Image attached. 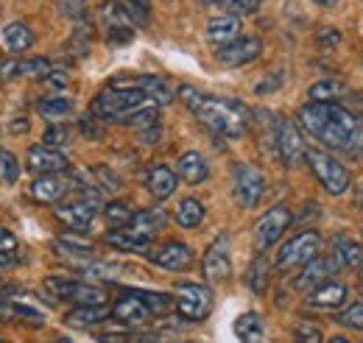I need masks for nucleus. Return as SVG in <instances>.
<instances>
[{
    "mask_svg": "<svg viewBox=\"0 0 363 343\" xmlns=\"http://www.w3.org/2000/svg\"><path fill=\"white\" fill-rule=\"evenodd\" d=\"M296 126L330 151L355 154L363 148V123L341 103H305L296 112Z\"/></svg>",
    "mask_w": 363,
    "mask_h": 343,
    "instance_id": "nucleus-1",
    "label": "nucleus"
},
{
    "mask_svg": "<svg viewBox=\"0 0 363 343\" xmlns=\"http://www.w3.org/2000/svg\"><path fill=\"white\" fill-rule=\"evenodd\" d=\"M184 106L207 126L210 131L229 137V140H238L243 137L249 129V120H252V112L235 101V98H218V95H204L193 86H182L179 89Z\"/></svg>",
    "mask_w": 363,
    "mask_h": 343,
    "instance_id": "nucleus-2",
    "label": "nucleus"
},
{
    "mask_svg": "<svg viewBox=\"0 0 363 343\" xmlns=\"http://www.w3.org/2000/svg\"><path fill=\"white\" fill-rule=\"evenodd\" d=\"M151 101L140 92V89H121V86H109L104 92L95 95L92 101V115H98L101 120H112V123H123L129 115H135L137 109L148 106ZM157 106V103H154Z\"/></svg>",
    "mask_w": 363,
    "mask_h": 343,
    "instance_id": "nucleus-3",
    "label": "nucleus"
},
{
    "mask_svg": "<svg viewBox=\"0 0 363 343\" xmlns=\"http://www.w3.org/2000/svg\"><path fill=\"white\" fill-rule=\"evenodd\" d=\"M305 162L311 165L313 176L318 179V184L330 193V196H344L352 184V176L350 171L327 151H318V148H308L305 151Z\"/></svg>",
    "mask_w": 363,
    "mask_h": 343,
    "instance_id": "nucleus-4",
    "label": "nucleus"
},
{
    "mask_svg": "<svg viewBox=\"0 0 363 343\" xmlns=\"http://www.w3.org/2000/svg\"><path fill=\"white\" fill-rule=\"evenodd\" d=\"M321 235L316 229H305L299 235H294L288 243H282L279 254L274 259V268L277 271H291V268H299L305 262H311L313 257L321 254Z\"/></svg>",
    "mask_w": 363,
    "mask_h": 343,
    "instance_id": "nucleus-5",
    "label": "nucleus"
},
{
    "mask_svg": "<svg viewBox=\"0 0 363 343\" xmlns=\"http://www.w3.org/2000/svg\"><path fill=\"white\" fill-rule=\"evenodd\" d=\"M174 310L179 313V318L190 321V324L204 321L213 310V291L207 285L182 282L177 285V293H174Z\"/></svg>",
    "mask_w": 363,
    "mask_h": 343,
    "instance_id": "nucleus-6",
    "label": "nucleus"
},
{
    "mask_svg": "<svg viewBox=\"0 0 363 343\" xmlns=\"http://www.w3.org/2000/svg\"><path fill=\"white\" fill-rule=\"evenodd\" d=\"M45 288L56 299L73 301L76 307H95V304H106V291L98 285L87 282H76V279H59V276H48Z\"/></svg>",
    "mask_w": 363,
    "mask_h": 343,
    "instance_id": "nucleus-7",
    "label": "nucleus"
},
{
    "mask_svg": "<svg viewBox=\"0 0 363 343\" xmlns=\"http://www.w3.org/2000/svg\"><path fill=\"white\" fill-rule=\"evenodd\" d=\"M274 148L282 159L285 168H296L302 159H305V140H302V131L296 126V120H288V118H279L277 120V131H274Z\"/></svg>",
    "mask_w": 363,
    "mask_h": 343,
    "instance_id": "nucleus-8",
    "label": "nucleus"
},
{
    "mask_svg": "<svg viewBox=\"0 0 363 343\" xmlns=\"http://www.w3.org/2000/svg\"><path fill=\"white\" fill-rule=\"evenodd\" d=\"M232 179H235V198L240 201V207L255 210L266 196V176L249 162H238Z\"/></svg>",
    "mask_w": 363,
    "mask_h": 343,
    "instance_id": "nucleus-9",
    "label": "nucleus"
},
{
    "mask_svg": "<svg viewBox=\"0 0 363 343\" xmlns=\"http://www.w3.org/2000/svg\"><path fill=\"white\" fill-rule=\"evenodd\" d=\"M291 220H294V215H291V210H288L285 204L272 207L269 213L257 220V226H255V249H257V252L272 249L274 243L288 232Z\"/></svg>",
    "mask_w": 363,
    "mask_h": 343,
    "instance_id": "nucleus-10",
    "label": "nucleus"
},
{
    "mask_svg": "<svg viewBox=\"0 0 363 343\" xmlns=\"http://www.w3.org/2000/svg\"><path fill=\"white\" fill-rule=\"evenodd\" d=\"M232 243H229V235L221 232L204 252L201 257V271H204V279L207 282H227L229 274H232Z\"/></svg>",
    "mask_w": 363,
    "mask_h": 343,
    "instance_id": "nucleus-11",
    "label": "nucleus"
},
{
    "mask_svg": "<svg viewBox=\"0 0 363 343\" xmlns=\"http://www.w3.org/2000/svg\"><path fill=\"white\" fill-rule=\"evenodd\" d=\"M145 257L151 259L157 268H162V271H174V274L190 271L193 262H196L193 249H190L187 243H182V240H168V243H162V246H157V249L151 246Z\"/></svg>",
    "mask_w": 363,
    "mask_h": 343,
    "instance_id": "nucleus-12",
    "label": "nucleus"
},
{
    "mask_svg": "<svg viewBox=\"0 0 363 343\" xmlns=\"http://www.w3.org/2000/svg\"><path fill=\"white\" fill-rule=\"evenodd\" d=\"M109 315H112L115 321L126 324V327H140V324H148L151 318H157V315L151 313V307L137 296V291H126L121 299L112 304Z\"/></svg>",
    "mask_w": 363,
    "mask_h": 343,
    "instance_id": "nucleus-13",
    "label": "nucleus"
},
{
    "mask_svg": "<svg viewBox=\"0 0 363 343\" xmlns=\"http://www.w3.org/2000/svg\"><path fill=\"white\" fill-rule=\"evenodd\" d=\"M26 165L28 171L37 176H50V173H67L70 162L59 148H48V145H34L26 154Z\"/></svg>",
    "mask_w": 363,
    "mask_h": 343,
    "instance_id": "nucleus-14",
    "label": "nucleus"
},
{
    "mask_svg": "<svg viewBox=\"0 0 363 343\" xmlns=\"http://www.w3.org/2000/svg\"><path fill=\"white\" fill-rule=\"evenodd\" d=\"M335 268H338V262L333 257H313L311 262H305L302 265V271H299V276L294 279V288L299 291V293H311V291H316L318 285H324L333 274H335Z\"/></svg>",
    "mask_w": 363,
    "mask_h": 343,
    "instance_id": "nucleus-15",
    "label": "nucleus"
},
{
    "mask_svg": "<svg viewBox=\"0 0 363 343\" xmlns=\"http://www.w3.org/2000/svg\"><path fill=\"white\" fill-rule=\"evenodd\" d=\"M263 53V43L257 37H238L235 43L218 47V62L227 64V67H240V64H249L255 62L257 56Z\"/></svg>",
    "mask_w": 363,
    "mask_h": 343,
    "instance_id": "nucleus-16",
    "label": "nucleus"
},
{
    "mask_svg": "<svg viewBox=\"0 0 363 343\" xmlns=\"http://www.w3.org/2000/svg\"><path fill=\"white\" fill-rule=\"evenodd\" d=\"M31 198L40 204H62V198L70 193V181L62 173H50V176H37L31 181Z\"/></svg>",
    "mask_w": 363,
    "mask_h": 343,
    "instance_id": "nucleus-17",
    "label": "nucleus"
},
{
    "mask_svg": "<svg viewBox=\"0 0 363 343\" xmlns=\"http://www.w3.org/2000/svg\"><path fill=\"white\" fill-rule=\"evenodd\" d=\"M106 246H112L115 252H132V254H148V249L154 246V237L137 232L132 226H123V229H112L106 232L104 237Z\"/></svg>",
    "mask_w": 363,
    "mask_h": 343,
    "instance_id": "nucleus-18",
    "label": "nucleus"
},
{
    "mask_svg": "<svg viewBox=\"0 0 363 343\" xmlns=\"http://www.w3.org/2000/svg\"><path fill=\"white\" fill-rule=\"evenodd\" d=\"M177 184H179V176H177V171H174L171 165L157 162V165H151V168L145 171V190H148L157 201L171 198V196L177 193Z\"/></svg>",
    "mask_w": 363,
    "mask_h": 343,
    "instance_id": "nucleus-19",
    "label": "nucleus"
},
{
    "mask_svg": "<svg viewBox=\"0 0 363 343\" xmlns=\"http://www.w3.org/2000/svg\"><path fill=\"white\" fill-rule=\"evenodd\" d=\"M53 215L67 226V229H76V232H87L92 226V220H95V215L98 210L90 207L87 201H82V198H76V201H70V204H56V210Z\"/></svg>",
    "mask_w": 363,
    "mask_h": 343,
    "instance_id": "nucleus-20",
    "label": "nucleus"
},
{
    "mask_svg": "<svg viewBox=\"0 0 363 343\" xmlns=\"http://www.w3.org/2000/svg\"><path fill=\"white\" fill-rule=\"evenodd\" d=\"M347 296H350L347 285L327 279L324 285H318L316 291H311V293H308V304H311V307H316V310H338V307H344V304H347Z\"/></svg>",
    "mask_w": 363,
    "mask_h": 343,
    "instance_id": "nucleus-21",
    "label": "nucleus"
},
{
    "mask_svg": "<svg viewBox=\"0 0 363 343\" xmlns=\"http://www.w3.org/2000/svg\"><path fill=\"white\" fill-rule=\"evenodd\" d=\"M177 176L184 179L187 184H201L210 179V165H207V157L199 154V151H184L179 159H177Z\"/></svg>",
    "mask_w": 363,
    "mask_h": 343,
    "instance_id": "nucleus-22",
    "label": "nucleus"
},
{
    "mask_svg": "<svg viewBox=\"0 0 363 343\" xmlns=\"http://www.w3.org/2000/svg\"><path fill=\"white\" fill-rule=\"evenodd\" d=\"M238 37H240V17L221 14V17H213L207 23V40L216 47H224V45L235 43Z\"/></svg>",
    "mask_w": 363,
    "mask_h": 343,
    "instance_id": "nucleus-23",
    "label": "nucleus"
},
{
    "mask_svg": "<svg viewBox=\"0 0 363 343\" xmlns=\"http://www.w3.org/2000/svg\"><path fill=\"white\" fill-rule=\"evenodd\" d=\"M0 43L9 53H23V50H28L34 45V31L26 23H9L0 31Z\"/></svg>",
    "mask_w": 363,
    "mask_h": 343,
    "instance_id": "nucleus-24",
    "label": "nucleus"
},
{
    "mask_svg": "<svg viewBox=\"0 0 363 343\" xmlns=\"http://www.w3.org/2000/svg\"><path fill=\"white\" fill-rule=\"evenodd\" d=\"M333 252H335L333 259L338 265H347V268H358V262L363 259V246L350 235H335L333 237Z\"/></svg>",
    "mask_w": 363,
    "mask_h": 343,
    "instance_id": "nucleus-25",
    "label": "nucleus"
},
{
    "mask_svg": "<svg viewBox=\"0 0 363 343\" xmlns=\"http://www.w3.org/2000/svg\"><path fill=\"white\" fill-rule=\"evenodd\" d=\"M109 318V307L106 304H95V307H73L67 315H65V321L70 324V327H76V330H90L95 324H101V321H106Z\"/></svg>",
    "mask_w": 363,
    "mask_h": 343,
    "instance_id": "nucleus-26",
    "label": "nucleus"
},
{
    "mask_svg": "<svg viewBox=\"0 0 363 343\" xmlns=\"http://www.w3.org/2000/svg\"><path fill=\"white\" fill-rule=\"evenodd\" d=\"M235 335L243 343H263L266 341V321L257 313H243L235 321Z\"/></svg>",
    "mask_w": 363,
    "mask_h": 343,
    "instance_id": "nucleus-27",
    "label": "nucleus"
},
{
    "mask_svg": "<svg viewBox=\"0 0 363 343\" xmlns=\"http://www.w3.org/2000/svg\"><path fill=\"white\" fill-rule=\"evenodd\" d=\"M204 215H207L204 204H201L199 198H193V196H190V198H182L179 204H177L174 218H177V223H179L182 229H196V226H201Z\"/></svg>",
    "mask_w": 363,
    "mask_h": 343,
    "instance_id": "nucleus-28",
    "label": "nucleus"
},
{
    "mask_svg": "<svg viewBox=\"0 0 363 343\" xmlns=\"http://www.w3.org/2000/svg\"><path fill=\"white\" fill-rule=\"evenodd\" d=\"M40 115L50 120V123H59L65 118L73 115V101L65 98V95H50V98H43L40 101Z\"/></svg>",
    "mask_w": 363,
    "mask_h": 343,
    "instance_id": "nucleus-29",
    "label": "nucleus"
},
{
    "mask_svg": "<svg viewBox=\"0 0 363 343\" xmlns=\"http://www.w3.org/2000/svg\"><path fill=\"white\" fill-rule=\"evenodd\" d=\"M344 95H347V86L335 81V79H324V81H318L308 89V98L313 103H338Z\"/></svg>",
    "mask_w": 363,
    "mask_h": 343,
    "instance_id": "nucleus-30",
    "label": "nucleus"
},
{
    "mask_svg": "<svg viewBox=\"0 0 363 343\" xmlns=\"http://www.w3.org/2000/svg\"><path fill=\"white\" fill-rule=\"evenodd\" d=\"M165 223H168V215L162 213V210H140V213H135L129 226L137 229V232H143V235H148V237H154Z\"/></svg>",
    "mask_w": 363,
    "mask_h": 343,
    "instance_id": "nucleus-31",
    "label": "nucleus"
},
{
    "mask_svg": "<svg viewBox=\"0 0 363 343\" xmlns=\"http://www.w3.org/2000/svg\"><path fill=\"white\" fill-rule=\"evenodd\" d=\"M53 252L62 257H90L95 246L90 240H79L76 235H62L59 240H53Z\"/></svg>",
    "mask_w": 363,
    "mask_h": 343,
    "instance_id": "nucleus-32",
    "label": "nucleus"
},
{
    "mask_svg": "<svg viewBox=\"0 0 363 343\" xmlns=\"http://www.w3.org/2000/svg\"><path fill=\"white\" fill-rule=\"evenodd\" d=\"M104 218H106V223H109L112 229H123V226L132 223L135 210H132L126 201H109V204H104Z\"/></svg>",
    "mask_w": 363,
    "mask_h": 343,
    "instance_id": "nucleus-33",
    "label": "nucleus"
},
{
    "mask_svg": "<svg viewBox=\"0 0 363 343\" xmlns=\"http://www.w3.org/2000/svg\"><path fill=\"white\" fill-rule=\"evenodd\" d=\"M92 179H95V187H98L101 193H118V190L123 187L121 176L112 171L109 165H95V168H92Z\"/></svg>",
    "mask_w": 363,
    "mask_h": 343,
    "instance_id": "nucleus-34",
    "label": "nucleus"
},
{
    "mask_svg": "<svg viewBox=\"0 0 363 343\" xmlns=\"http://www.w3.org/2000/svg\"><path fill=\"white\" fill-rule=\"evenodd\" d=\"M50 70H53V64H50V59L45 56H34V59H26V62H20V76H26V79H48L50 76Z\"/></svg>",
    "mask_w": 363,
    "mask_h": 343,
    "instance_id": "nucleus-35",
    "label": "nucleus"
},
{
    "mask_svg": "<svg viewBox=\"0 0 363 343\" xmlns=\"http://www.w3.org/2000/svg\"><path fill=\"white\" fill-rule=\"evenodd\" d=\"M132 23L137 26H145L148 23V0H112Z\"/></svg>",
    "mask_w": 363,
    "mask_h": 343,
    "instance_id": "nucleus-36",
    "label": "nucleus"
},
{
    "mask_svg": "<svg viewBox=\"0 0 363 343\" xmlns=\"http://www.w3.org/2000/svg\"><path fill=\"white\" fill-rule=\"evenodd\" d=\"M335 324H341V327H347V330H355V332H363V301L344 307V310L335 315Z\"/></svg>",
    "mask_w": 363,
    "mask_h": 343,
    "instance_id": "nucleus-37",
    "label": "nucleus"
},
{
    "mask_svg": "<svg viewBox=\"0 0 363 343\" xmlns=\"http://www.w3.org/2000/svg\"><path fill=\"white\" fill-rule=\"evenodd\" d=\"M246 282H249V288H252L255 293H263V291H266V282H269V265H266V259L263 257L255 259V265H252Z\"/></svg>",
    "mask_w": 363,
    "mask_h": 343,
    "instance_id": "nucleus-38",
    "label": "nucleus"
},
{
    "mask_svg": "<svg viewBox=\"0 0 363 343\" xmlns=\"http://www.w3.org/2000/svg\"><path fill=\"white\" fill-rule=\"evenodd\" d=\"M20 179V162L14 159V154L0 151V184H14Z\"/></svg>",
    "mask_w": 363,
    "mask_h": 343,
    "instance_id": "nucleus-39",
    "label": "nucleus"
},
{
    "mask_svg": "<svg viewBox=\"0 0 363 343\" xmlns=\"http://www.w3.org/2000/svg\"><path fill=\"white\" fill-rule=\"evenodd\" d=\"M294 341L296 343H324V332L311 321H299L294 327Z\"/></svg>",
    "mask_w": 363,
    "mask_h": 343,
    "instance_id": "nucleus-40",
    "label": "nucleus"
},
{
    "mask_svg": "<svg viewBox=\"0 0 363 343\" xmlns=\"http://www.w3.org/2000/svg\"><path fill=\"white\" fill-rule=\"evenodd\" d=\"M56 9H59L62 17H67L73 23H84L87 20V11H84L82 0H56Z\"/></svg>",
    "mask_w": 363,
    "mask_h": 343,
    "instance_id": "nucleus-41",
    "label": "nucleus"
},
{
    "mask_svg": "<svg viewBox=\"0 0 363 343\" xmlns=\"http://www.w3.org/2000/svg\"><path fill=\"white\" fill-rule=\"evenodd\" d=\"M70 137H73L70 129H65L62 123H50L43 140L48 142V148H56V145H67V142H70Z\"/></svg>",
    "mask_w": 363,
    "mask_h": 343,
    "instance_id": "nucleus-42",
    "label": "nucleus"
},
{
    "mask_svg": "<svg viewBox=\"0 0 363 343\" xmlns=\"http://www.w3.org/2000/svg\"><path fill=\"white\" fill-rule=\"evenodd\" d=\"M207 6H213V9H224L227 14L232 17H240L243 14V6H240V0H204Z\"/></svg>",
    "mask_w": 363,
    "mask_h": 343,
    "instance_id": "nucleus-43",
    "label": "nucleus"
},
{
    "mask_svg": "<svg viewBox=\"0 0 363 343\" xmlns=\"http://www.w3.org/2000/svg\"><path fill=\"white\" fill-rule=\"evenodd\" d=\"M14 76H20V62L17 59H3L0 62V81H9Z\"/></svg>",
    "mask_w": 363,
    "mask_h": 343,
    "instance_id": "nucleus-44",
    "label": "nucleus"
},
{
    "mask_svg": "<svg viewBox=\"0 0 363 343\" xmlns=\"http://www.w3.org/2000/svg\"><path fill=\"white\" fill-rule=\"evenodd\" d=\"M14 249H17V237H14L9 229L0 226V252H3V254H11Z\"/></svg>",
    "mask_w": 363,
    "mask_h": 343,
    "instance_id": "nucleus-45",
    "label": "nucleus"
},
{
    "mask_svg": "<svg viewBox=\"0 0 363 343\" xmlns=\"http://www.w3.org/2000/svg\"><path fill=\"white\" fill-rule=\"evenodd\" d=\"M318 43L321 45H338L341 43V34L335 28H321L318 31Z\"/></svg>",
    "mask_w": 363,
    "mask_h": 343,
    "instance_id": "nucleus-46",
    "label": "nucleus"
},
{
    "mask_svg": "<svg viewBox=\"0 0 363 343\" xmlns=\"http://www.w3.org/2000/svg\"><path fill=\"white\" fill-rule=\"evenodd\" d=\"M45 81H48V86H53V89H65V86H67V73H62V70L53 73V70H50V76H48Z\"/></svg>",
    "mask_w": 363,
    "mask_h": 343,
    "instance_id": "nucleus-47",
    "label": "nucleus"
},
{
    "mask_svg": "<svg viewBox=\"0 0 363 343\" xmlns=\"http://www.w3.org/2000/svg\"><path fill=\"white\" fill-rule=\"evenodd\" d=\"M11 315H14L11 304H0V321H6V318H11Z\"/></svg>",
    "mask_w": 363,
    "mask_h": 343,
    "instance_id": "nucleus-48",
    "label": "nucleus"
},
{
    "mask_svg": "<svg viewBox=\"0 0 363 343\" xmlns=\"http://www.w3.org/2000/svg\"><path fill=\"white\" fill-rule=\"evenodd\" d=\"M98 343H129L126 338H118V335H106V338H101Z\"/></svg>",
    "mask_w": 363,
    "mask_h": 343,
    "instance_id": "nucleus-49",
    "label": "nucleus"
},
{
    "mask_svg": "<svg viewBox=\"0 0 363 343\" xmlns=\"http://www.w3.org/2000/svg\"><path fill=\"white\" fill-rule=\"evenodd\" d=\"M9 265H11V254H3L0 252V268H9Z\"/></svg>",
    "mask_w": 363,
    "mask_h": 343,
    "instance_id": "nucleus-50",
    "label": "nucleus"
},
{
    "mask_svg": "<svg viewBox=\"0 0 363 343\" xmlns=\"http://www.w3.org/2000/svg\"><path fill=\"white\" fill-rule=\"evenodd\" d=\"M313 3H318V6H333L335 0H313Z\"/></svg>",
    "mask_w": 363,
    "mask_h": 343,
    "instance_id": "nucleus-51",
    "label": "nucleus"
},
{
    "mask_svg": "<svg viewBox=\"0 0 363 343\" xmlns=\"http://www.w3.org/2000/svg\"><path fill=\"white\" fill-rule=\"evenodd\" d=\"M327 343H350V341H347V338H341V335H338V338H333V341H327Z\"/></svg>",
    "mask_w": 363,
    "mask_h": 343,
    "instance_id": "nucleus-52",
    "label": "nucleus"
},
{
    "mask_svg": "<svg viewBox=\"0 0 363 343\" xmlns=\"http://www.w3.org/2000/svg\"><path fill=\"white\" fill-rule=\"evenodd\" d=\"M358 271H361V276H363V259L358 262Z\"/></svg>",
    "mask_w": 363,
    "mask_h": 343,
    "instance_id": "nucleus-53",
    "label": "nucleus"
},
{
    "mask_svg": "<svg viewBox=\"0 0 363 343\" xmlns=\"http://www.w3.org/2000/svg\"><path fill=\"white\" fill-rule=\"evenodd\" d=\"M50 343H67V341H65V338H59V341H50Z\"/></svg>",
    "mask_w": 363,
    "mask_h": 343,
    "instance_id": "nucleus-54",
    "label": "nucleus"
},
{
    "mask_svg": "<svg viewBox=\"0 0 363 343\" xmlns=\"http://www.w3.org/2000/svg\"><path fill=\"white\" fill-rule=\"evenodd\" d=\"M361 118H363V98H361Z\"/></svg>",
    "mask_w": 363,
    "mask_h": 343,
    "instance_id": "nucleus-55",
    "label": "nucleus"
},
{
    "mask_svg": "<svg viewBox=\"0 0 363 343\" xmlns=\"http://www.w3.org/2000/svg\"><path fill=\"white\" fill-rule=\"evenodd\" d=\"M361 299H363V282H361Z\"/></svg>",
    "mask_w": 363,
    "mask_h": 343,
    "instance_id": "nucleus-56",
    "label": "nucleus"
},
{
    "mask_svg": "<svg viewBox=\"0 0 363 343\" xmlns=\"http://www.w3.org/2000/svg\"><path fill=\"white\" fill-rule=\"evenodd\" d=\"M0 11H3V9H0Z\"/></svg>",
    "mask_w": 363,
    "mask_h": 343,
    "instance_id": "nucleus-57",
    "label": "nucleus"
}]
</instances>
